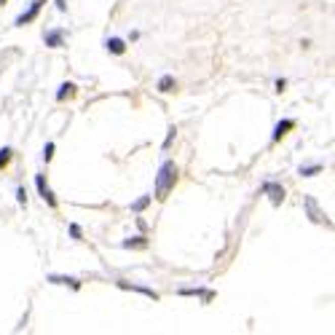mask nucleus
I'll return each mask as SVG.
<instances>
[{
	"instance_id": "nucleus-1",
	"label": "nucleus",
	"mask_w": 335,
	"mask_h": 335,
	"mask_svg": "<svg viewBox=\"0 0 335 335\" xmlns=\"http://www.w3.org/2000/svg\"><path fill=\"white\" fill-rule=\"evenodd\" d=\"M174 182H177V166H174V161H164L161 169H158V174H156V199L169 196Z\"/></svg>"
},
{
	"instance_id": "nucleus-2",
	"label": "nucleus",
	"mask_w": 335,
	"mask_h": 335,
	"mask_svg": "<svg viewBox=\"0 0 335 335\" xmlns=\"http://www.w3.org/2000/svg\"><path fill=\"white\" fill-rule=\"evenodd\" d=\"M263 193H268V196H271L274 207H279V204L284 201V188H282L279 182H266V185H263Z\"/></svg>"
},
{
	"instance_id": "nucleus-3",
	"label": "nucleus",
	"mask_w": 335,
	"mask_h": 335,
	"mask_svg": "<svg viewBox=\"0 0 335 335\" xmlns=\"http://www.w3.org/2000/svg\"><path fill=\"white\" fill-rule=\"evenodd\" d=\"M35 185H38V193L43 196V201L49 204V207H57V199H54V193H51V188L46 185V180H43V174H38L35 177Z\"/></svg>"
},
{
	"instance_id": "nucleus-4",
	"label": "nucleus",
	"mask_w": 335,
	"mask_h": 335,
	"mask_svg": "<svg viewBox=\"0 0 335 335\" xmlns=\"http://www.w3.org/2000/svg\"><path fill=\"white\" fill-rule=\"evenodd\" d=\"M41 6H43V3H41V0H35V3L30 6V11H27V14H22V16H19V19H16V24H19V27H24V24H30V22L35 19V16H38V11H41Z\"/></svg>"
},
{
	"instance_id": "nucleus-5",
	"label": "nucleus",
	"mask_w": 335,
	"mask_h": 335,
	"mask_svg": "<svg viewBox=\"0 0 335 335\" xmlns=\"http://www.w3.org/2000/svg\"><path fill=\"white\" fill-rule=\"evenodd\" d=\"M306 209H309V215H311L314 222H327V220H324V215L319 212V207H316V201H314L311 196H306Z\"/></svg>"
},
{
	"instance_id": "nucleus-6",
	"label": "nucleus",
	"mask_w": 335,
	"mask_h": 335,
	"mask_svg": "<svg viewBox=\"0 0 335 335\" xmlns=\"http://www.w3.org/2000/svg\"><path fill=\"white\" fill-rule=\"evenodd\" d=\"M62 38H64V32H62V30H51V32H46V46H51V49H59V46H62Z\"/></svg>"
},
{
	"instance_id": "nucleus-7",
	"label": "nucleus",
	"mask_w": 335,
	"mask_h": 335,
	"mask_svg": "<svg viewBox=\"0 0 335 335\" xmlns=\"http://www.w3.org/2000/svg\"><path fill=\"white\" fill-rule=\"evenodd\" d=\"M105 46H107V51H110V54H116V57H121V54L126 51V43L121 41V38H110Z\"/></svg>"
},
{
	"instance_id": "nucleus-8",
	"label": "nucleus",
	"mask_w": 335,
	"mask_h": 335,
	"mask_svg": "<svg viewBox=\"0 0 335 335\" xmlns=\"http://www.w3.org/2000/svg\"><path fill=\"white\" fill-rule=\"evenodd\" d=\"M49 282H54V284H70L72 290H81V282H78V279H72V276H49Z\"/></svg>"
},
{
	"instance_id": "nucleus-9",
	"label": "nucleus",
	"mask_w": 335,
	"mask_h": 335,
	"mask_svg": "<svg viewBox=\"0 0 335 335\" xmlns=\"http://www.w3.org/2000/svg\"><path fill=\"white\" fill-rule=\"evenodd\" d=\"M295 126V121H290V118H287V121H282V124H276V129H274V139H282L287 132H290V129Z\"/></svg>"
},
{
	"instance_id": "nucleus-10",
	"label": "nucleus",
	"mask_w": 335,
	"mask_h": 335,
	"mask_svg": "<svg viewBox=\"0 0 335 335\" xmlns=\"http://www.w3.org/2000/svg\"><path fill=\"white\" fill-rule=\"evenodd\" d=\"M72 94H76V83H62L59 91H57V99L62 102V99H67V97H72Z\"/></svg>"
},
{
	"instance_id": "nucleus-11",
	"label": "nucleus",
	"mask_w": 335,
	"mask_h": 335,
	"mask_svg": "<svg viewBox=\"0 0 335 335\" xmlns=\"http://www.w3.org/2000/svg\"><path fill=\"white\" fill-rule=\"evenodd\" d=\"M172 89H174V76H164L158 81V91H161V94H169Z\"/></svg>"
},
{
	"instance_id": "nucleus-12",
	"label": "nucleus",
	"mask_w": 335,
	"mask_h": 335,
	"mask_svg": "<svg viewBox=\"0 0 335 335\" xmlns=\"http://www.w3.org/2000/svg\"><path fill=\"white\" fill-rule=\"evenodd\" d=\"M124 247H126V249H132V247H134V249H145V247H147V241H145L142 236H134V239H126V241H124Z\"/></svg>"
},
{
	"instance_id": "nucleus-13",
	"label": "nucleus",
	"mask_w": 335,
	"mask_h": 335,
	"mask_svg": "<svg viewBox=\"0 0 335 335\" xmlns=\"http://www.w3.org/2000/svg\"><path fill=\"white\" fill-rule=\"evenodd\" d=\"M322 172V166L316 164V166H301V174L303 177H314V174H319Z\"/></svg>"
},
{
	"instance_id": "nucleus-14",
	"label": "nucleus",
	"mask_w": 335,
	"mask_h": 335,
	"mask_svg": "<svg viewBox=\"0 0 335 335\" xmlns=\"http://www.w3.org/2000/svg\"><path fill=\"white\" fill-rule=\"evenodd\" d=\"M8 161H11V147H3V151H0V169H3Z\"/></svg>"
},
{
	"instance_id": "nucleus-15",
	"label": "nucleus",
	"mask_w": 335,
	"mask_h": 335,
	"mask_svg": "<svg viewBox=\"0 0 335 335\" xmlns=\"http://www.w3.org/2000/svg\"><path fill=\"white\" fill-rule=\"evenodd\" d=\"M147 204H151V196H142L139 201H134V204H132V209H134V212H139V209H145Z\"/></svg>"
},
{
	"instance_id": "nucleus-16",
	"label": "nucleus",
	"mask_w": 335,
	"mask_h": 335,
	"mask_svg": "<svg viewBox=\"0 0 335 335\" xmlns=\"http://www.w3.org/2000/svg\"><path fill=\"white\" fill-rule=\"evenodd\" d=\"M43 158H46V161H51V158H54V142H49L43 147Z\"/></svg>"
},
{
	"instance_id": "nucleus-17",
	"label": "nucleus",
	"mask_w": 335,
	"mask_h": 335,
	"mask_svg": "<svg viewBox=\"0 0 335 335\" xmlns=\"http://www.w3.org/2000/svg\"><path fill=\"white\" fill-rule=\"evenodd\" d=\"M16 199H19V204H27V193H24V188L16 191Z\"/></svg>"
},
{
	"instance_id": "nucleus-18",
	"label": "nucleus",
	"mask_w": 335,
	"mask_h": 335,
	"mask_svg": "<svg viewBox=\"0 0 335 335\" xmlns=\"http://www.w3.org/2000/svg\"><path fill=\"white\" fill-rule=\"evenodd\" d=\"M70 236L72 239H81V228L78 226H70Z\"/></svg>"
},
{
	"instance_id": "nucleus-19",
	"label": "nucleus",
	"mask_w": 335,
	"mask_h": 335,
	"mask_svg": "<svg viewBox=\"0 0 335 335\" xmlns=\"http://www.w3.org/2000/svg\"><path fill=\"white\" fill-rule=\"evenodd\" d=\"M284 86H287V81L279 78V81H276V91H284Z\"/></svg>"
},
{
	"instance_id": "nucleus-20",
	"label": "nucleus",
	"mask_w": 335,
	"mask_h": 335,
	"mask_svg": "<svg viewBox=\"0 0 335 335\" xmlns=\"http://www.w3.org/2000/svg\"><path fill=\"white\" fill-rule=\"evenodd\" d=\"M0 3H6V0H0Z\"/></svg>"
}]
</instances>
